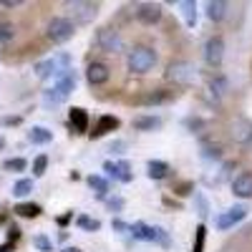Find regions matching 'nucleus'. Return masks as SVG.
<instances>
[{
  "instance_id": "33",
  "label": "nucleus",
  "mask_w": 252,
  "mask_h": 252,
  "mask_svg": "<svg viewBox=\"0 0 252 252\" xmlns=\"http://www.w3.org/2000/svg\"><path fill=\"white\" fill-rule=\"evenodd\" d=\"M209 91L217 94V96H222V94L227 91V81H224V78H212V81H209Z\"/></svg>"
},
{
  "instance_id": "10",
  "label": "nucleus",
  "mask_w": 252,
  "mask_h": 252,
  "mask_svg": "<svg viewBox=\"0 0 252 252\" xmlns=\"http://www.w3.org/2000/svg\"><path fill=\"white\" fill-rule=\"evenodd\" d=\"M245 217H247V207H245V204H235L232 209H227V212H222V215L217 217V229H222V232H224V229L240 224Z\"/></svg>"
},
{
  "instance_id": "39",
  "label": "nucleus",
  "mask_w": 252,
  "mask_h": 252,
  "mask_svg": "<svg viewBox=\"0 0 252 252\" xmlns=\"http://www.w3.org/2000/svg\"><path fill=\"white\" fill-rule=\"evenodd\" d=\"M0 5L3 8H20L23 3H20V0H0Z\"/></svg>"
},
{
  "instance_id": "7",
  "label": "nucleus",
  "mask_w": 252,
  "mask_h": 252,
  "mask_svg": "<svg viewBox=\"0 0 252 252\" xmlns=\"http://www.w3.org/2000/svg\"><path fill=\"white\" fill-rule=\"evenodd\" d=\"M96 46L103 53H121L124 51V38L116 28H101L96 33Z\"/></svg>"
},
{
  "instance_id": "20",
  "label": "nucleus",
  "mask_w": 252,
  "mask_h": 252,
  "mask_svg": "<svg viewBox=\"0 0 252 252\" xmlns=\"http://www.w3.org/2000/svg\"><path fill=\"white\" fill-rule=\"evenodd\" d=\"M172 169H169V164L166 161H159V159H152V161H146V177L149 179H164L166 174H169Z\"/></svg>"
},
{
  "instance_id": "17",
  "label": "nucleus",
  "mask_w": 252,
  "mask_h": 252,
  "mask_svg": "<svg viewBox=\"0 0 252 252\" xmlns=\"http://www.w3.org/2000/svg\"><path fill=\"white\" fill-rule=\"evenodd\" d=\"M68 121H71V129L76 131V134H83L89 129V114L83 111V109H71V114H68Z\"/></svg>"
},
{
  "instance_id": "26",
  "label": "nucleus",
  "mask_w": 252,
  "mask_h": 252,
  "mask_svg": "<svg viewBox=\"0 0 252 252\" xmlns=\"http://www.w3.org/2000/svg\"><path fill=\"white\" fill-rule=\"evenodd\" d=\"M33 192V179H18L13 184V194L15 197H28Z\"/></svg>"
},
{
  "instance_id": "24",
  "label": "nucleus",
  "mask_w": 252,
  "mask_h": 252,
  "mask_svg": "<svg viewBox=\"0 0 252 252\" xmlns=\"http://www.w3.org/2000/svg\"><path fill=\"white\" fill-rule=\"evenodd\" d=\"M86 182H89V187H91V189H96V194H98V197H106V192H109V182L103 179V177L91 174Z\"/></svg>"
},
{
  "instance_id": "12",
  "label": "nucleus",
  "mask_w": 252,
  "mask_h": 252,
  "mask_svg": "<svg viewBox=\"0 0 252 252\" xmlns=\"http://www.w3.org/2000/svg\"><path fill=\"white\" fill-rule=\"evenodd\" d=\"M136 20L144 26H154L161 20V5L159 3H141L136 8Z\"/></svg>"
},
{
  "instance_id": "40",
  "label": "nucleus",
  "mask_w": 252,
  "mask_h": 252,
  "mask_svg": "<svg viewBox=\"0 0 252 252\" xmlns=\"http://www.w3.org/2000/svg\"><path fill=\"white\" fill-rule=\"evenodd\" d=\"M197 202H199V215H202V217H207V202H204V197H199V194H197Z\"/></svg>"
},
{
  "instance_id": "41",
  "label": "nucleus",
  "mask_w": 252,
  "mask_h": 252,
  "mask_svg": "<svg viewBox=\"0 0 252 252\" xmlns=\"http://www.w3.org/2000/svg\"><path fill=\"white\" fill-rule=\"evenodd\" d=\"M3 149H5V139H3V136H0V152H3Z\"/></svg>"
},
{
  "instance_id": "43",
  "label": "nucleus",
  "mask_w": 252,
  "mask_h": 252,
  "mask_svg": "<svg viewBox=\"0 0 252 252\" xmlns=\"http://www.w3.org/2000/svg\"><path fill=\"white\" fill-rule=\"evenodd\" d=\"M63 252H81L78 247H68V250H63Z\"/></svg>"
},
{
  "instance_id": "32",
  "label": "nucleus",
  "mask_w": 252,
  "mask_h": 252,
  "mask_svg": "<svg viewBox=\"0 0 252 252\" xmlns=\"http://www.w3.org/2000/svg\"><path fill=\"white\" fill-rule=\"evenodd\" d=\"M232 169H235V164H232V161H227V164L222 166V169H220V174H217L215 179H209L207 184H222V182L229 177V172H232Z\"/></svg>"
},
{
  "instance_id": "30",
  "label": "nucleus",
  "mask_w": 252,
  "mask_h": 252,
  "mask_svg": "<svg viewBox=\"0 0 252 252\" xmlns=\"http://www.w3.org/2000/svg\"><path fill=\"white\" fill-rule=\"evenodd\" d=\"M26 166H28L26 159L15 157V159H8V161L3 164V169H5V172H26Z\"/></svg>"
},
{
  "instance_id": "35",
  "label": "nucleus",
  "mask_w": 252,
  "mask_h": 252,
  "mask_svg": "<svg viewBox=\"0 0 252 252\" xmlns=\"http://www.w3.org/2000/svg\"><path fill=\"white\" fill-rule=\"evenodd\" d=\"M106 207L114 209V212H121V209H124V199L121 197H109L106 199Z\"/></svg>"
},
{
  "instance_id": "14",
  "label": "nucleus",
  "mask_w": 252,
  "mask_h": 252,
  "mask_svg": "<svg viewBox=\"0 0 252 252\" xmlns=\"http://www.w3.org/2000/svg\"><path fill=\"white\" fill-rule=\"evenodd\" d=\"M232 194L240 197V199H250L252 197V174L250 172H242L232 179Z\"/></svg>"
},
{
  "instance_id": "4",
  "label": "nucleus",
  "mask_w": 252,
  "mask_h": 252,
  "mask_svg": "<svg viewBox=\"0 0 252 252\" xmlns=\"http://www.w3.org/2000/svg\"><path fill=\"white\" fill-rule=\"evenodd\" d=\"M129 235H134V240H144V242H159L161 247H169L172 240H169V232L164 227H154V224H144V222H136L129 227Z\"/></svg>"
},
{
  "instance_id": "8",
  "label": "nucleus",
  "mask_w": 252,
  "mask_h": 252,
  "mask_svg": "<svg viewBox=\"0 0 252 252\" xmlns=\"http://www.w3.org/2000/svg\"><path fill=\"white\" fill-rule=\"evenodd\" d=\"M68 56H58V58H46V61H38L35 63V76L38 78H51V76H61V73H66V71H61L58 66H63V68H68Z\"/></svg>"
},
{
  "instance_id": "15",
  "label": "nucleus",
  "mask_w": 252,
  "mask_h": 252,
  "mask_svg": "<svg viewBox=\"0 0 252 252\" xmlns=\"http://www.w3.org/2000/svg\"><path fill=\"white\" fill-rule=\"evenodd\" d=\"M116 129H119V119L103 114V116H98V121H96V126H94L91 139H101V136H106V134H111V131H116Z\"/></svg>"
},
{
  "instance_id": "5",
  "label": "nucleus",
  "mask_w": 252,
  "mask_h": 252,
  "mask_svg": "<svg viewBox=\"0 0 252 252\" xmlns=\"http://www.w3.org/2000/svg\"><path fill=\"white\" fill-rule=\"evenodd\" d=\"M166 81L174 83V86H187V83H192L194 76H197V68H194V63H189V61H174L166 66Z\"/></svg>"
},
{
  "instance_id": "19",
  "label": "nucleus",
  "mask_w": 252,
  "mask_h": 252,
  "mask_svg": "<svg viewBox=\"0 0 252 252\" xmlns=\"http://www.w3.org/2000/svg\"><path fill=\"white\" fill-rule=\"evenodd\" d=\"M28 141L35 144V146L51 144V141H53V131L46 129V126H33V129H28Z\"/></svg>"
},
{
  "instance_id": "9",
  "label": "nucleus",
  "mask_w": 252,
  "mask_h": 252,
  "mask_svg": "<svg viewBox=\"0 0 252 252\" xmlns=\"http://www.w3.org/2000/svg\"><path fill=\"white\" fill-rule=\"evenodd\" d=\"M204 61L212 68H217L220 63L224 61V40H222V35L207 38V43H204Z\"/></svg>"
},
{
  "instance_id": "31",
  "label": "nucleus",
  "mask_w": 252,
  "mask_h": 252,
  "mask_svg": "<svg viewBox=\"0 0 252 252\" xmlns=\"http://www.w3.org/2000/svg\"><path fill=\"white\" fill-rule=\"evenodd\" d=\"M166 98V94H161V91H154V94H146V96H141L139 98V103H144V106H152V103H164Z\"/></svg>"
},
{
  "instance_id": "27",
  "label": "nucleus",
  "mask_w": 252,
  "mask_h": 252,
  "mask_svg": "<svg viewBox=\"0 0 252 252\" xmlns=\"http://www.w3.org/2000/svg\"><path fill=\"white\" fill-rule=\"evenodd\" d=\"M13 38H15V26H13V23H5V20H3V23H0V48L8 46Z\"/></svg>"
},
{
  "instance_id": "42",
  "label": "nucleus",
  "mask_w": 252,
  "mask_h": 252,
  "mask_svg": "<svg viewBox=\"0 0 252 252\" xmlns=\"http://www.w3.org/2000/svg\"><path fill=\"white\" fill-rule=\"evenodd\" d=\"M0 252H10V245H3V247H0Z\"/></svg>"
},
{
  "instance_id": "25",
  "label": "nucleus",
  "mask_w": 252,
  "mask_h": 252,
  "mask_svg": "<svg viewBox=\"0 0 252 252\" xmlns=\"http://www.w3.org/2000/svg\"><path fill=\"white\" fill-rule=\"evenodd\" d=\"M202 159H204V161L222 159V146H220V144H202Z\"/></svg>"
},
{
  "instance_id": "18",
  "label": "nucleus",
  "mask_w": 252,
  "mask_h": 252,
  "mask_svg": "<svg viewBox=\"0 0 252 252\" xmlns=\"http://www.w3.org/2000/svg\"><path fill=\"white\" fill-rule=\"evenodd\" d=\"M227 3L224 0H209L207 3V18L212 20V23H222L224 20V15H227Z\"/></svg>"
},
{
  "instance_id": "36",
  "label": "nucleus",
  "mask_w": 252,
  "mask_h": 252,
  "mask_svg": "<svg viewBox=\"0 0 252 252\" xmlns=\"http://www.w3.org/2000/svg\"><path fill=\"white\" fill-rule=\"evenodd\" d=\"M111 227L116 229V232H121V235H124V232H129V227H131V224H126V222H121V220H114V222H111Z\"/></svg>"
},
{
  "instance_id": "13",
  "label": "nucleus",
  "mask_w": 252,
  "mask_h": 252,
  "mask_svg": "<svg viewBox=\"0 0 252 252\" xmlns=\"http://www.w3.org/2000/svg\"><path fill=\"white\" fill-rule=\"evenodd\" d=\"M103 172H106L109 177H114V179H119V182H131V166H129V161H106L103 164Z\"/></svg>"
},
{
  "instance_id": "22",
  "label": "nucleus",
  "mask_w": 252,
  "mask_h": 252,
  "mask_svg": "<svg viewBox=\"0 0 252 252\" xmlns=\"http://www.w3.org/2000/svg\"><path fill=\"white\" fill-rule=\"evenodd\" d=\"M182 8V15H184V23L189 28H194L197 26V3L194 0H182V3H177Z\"/></svg>"
},
{
  "instance_id": "2",
  "label": "nucleus",
  "mask_w": 252,
  "mask_h": 252,
  "mask_svg": "<svg viewBox=\"0 0 252 252\" xmlns=\"http://www.w3.org/2000/svg\"><path fill=\"white\" fill-rule=\"evenodd\" d=\"M126 66H129L131 73H139V76L149 73V71L157 66V53H154V48H149V46H136V48H131V51H129V58H126Z\"/></svg>"
},
{
  "instance_id": "29",
  "label": "nucleus",
  "mask_w": 252,
  "mask_h": 252,
  "mask_svg": "<svg viewBox=\"0 0 252 252\" xmlns=\"http://www.w3.org/2000/svg\"><path fill=\"white\" fill-rule=\"evenodd\" d=\"M48 169V157L46 154H38L35 161H33V177H43Z\"/></svg>"
},
{
  "instance_id": "23",
  "label": "nucleus",
  "mask_w": 252,
  "mask_h": 252,
  "mask_svg": "<svg viewBox=\"0 0 252 252\" xmlns=\"http://www.w3.org/2000/svg\"><path fill=\"white\" fill-rule=\"evenodd\" d=\"M13 212L18 215V217H28V220H35L43 209H40L35 202H20V204H15V209Z\"/></svg>"
},
{
  "instance_id": "21",
  "label": "nucleus",
  "mask_w": 252,
  "mask_h": 252,
  "mask_svg": "<svg viewBox=\"0 0 252 252\" xmlns=\"http://www.w3.org/2000/svg\"><path fill=\"white\" fill-rule=\"evenodd\" d=\"M131 126H134L136 131H154V129H159V126H161V119L159 116H136L131 121Z\"/></svg>"
},
{
  "instance_id": "3",
  "label": "nucleus",
  "mask_w": 252,
  "mask_h": 252,
  "mask_svg": "<svg viewBox=\"0 0 252 252\" xmlns=\"http://www.w3.org/2000/svg\"><path fill=\"white\" fill-rule=\"evenodd\" d=\"M76 35V26L71 23V18H51L48 20V26H46V38L51 40V43H68V40Z\"/></svg>"
},
{
  "instance_id": "38",
  "label": "nucleus",
  "mask_w": 252,
  "mask_h": 252,
  "mask_svg": "<svg viewBox=\"0 0 252 252\" xmlns=\"http://www.w3.org/2000/svg\"><path fill=\"white\" fill-rule=\"evenodd\" d=\"M0 124H3V126H18L20 124V116H3V119H0Z\"/></svg>"
},
{
  "instance_id": "37",
  "label": "nucleus",
  "mask_w": 252,
  "mask_h": 252,
  "mask_svg": "<svg viewBox=\"0 0 252 252\" xmlns=\"http://www.w3.org/2000/svg\"><path fill=\"white\" fill-rule=\"evenodd\" d=\"M121 149H126V141H114V144H109V152H111V154H121Z\"/></svg>"
},
{
  "instance_id": "11",
  "label": "nucleus",
  "mask_w": 252,
  "mask_h": 252,
  "mask_svg": "<svg viewBox=\"0 0 252 252\" xmlns=\"http://www.w3.org/2000/svg\"><path fill=\"white\" fill-rule=\"evenodd\" d=\"M111 78V71L106 63H101V61H91L89 66H86V81L91 83V86H103Z\"/></svg>"
},
{
  "instance_id": "34",
  "label": "nucleus",
  "mask_w": 252,
  "mask_h": 252,
  "mask_svg": "<svg viewBox=\"0 0 252 252\" xmlns=\"http://www.w3.org/2000/svg\"><path fill=\"white\" fill-rule=\"evenodd\" d=\"M33 245H35L40 252H51V250H53V245H51V240H48L46 235H38V237H33Z\"/></svg>"
},
{
  "instance_id": "16",
  "label": "nucleus",
  "mask_w": 252,
  "mask_h": 252,
  "mask_svg": "<svg viewBox=\"0 0 252 252\" xmlns=\"http://www.w3.org/2000/svg\"><path fill=\"white\" fill-rule=\"evenodd\" d=\"M232 139L237 144H250L252 141V121H245V119H237L232 124Z\"/></svg>"
},
{
  "instance_id": "1",
  "label": "nucleus",
  "mask_w": 252,
  "mask_h": 252,
  "mask_svg": "<svg viewBox=\"0 0 252 252\" xmlns=\"http://www.w3.org/2000/svg\"><path fill=\"white\" fill-rule=\"evenodd\" d=\"M76 89V73L68 68L66 73H61L53 83V89H46L43 91V103H48V106H58V103H63Z\"/></svg>"
},
{
  "instance_id": "28",
  "label": "nucleus",
  "mask_w": 252,
  "mask_h": 252,
  "mask_svg": "<svg viewBox=\"0 0 252 252\" xmlns=\"http://www.w3.org/2000/svg\"><path fill=\"white\" fill-rule=\"evenodd\" d=\"M76 224H78L81 229H86V232H98V229H101V222L94 220V217H86V215H81V217L76 220Z\"/></svg>"
},
{
  "instance_id": "6",
  "label": "nucleus",
  "mask_w": 252,
  "mask_h": 252,
  "mask_svg": "<svg viewBox=\"0 0 252 252\" xmlns=\"http://www.w3.org/2000/svg\"><path fill=\"white\" fill-rule=\"evenodd\" d=\"M68 15H71V23H91V20L98 15V5L89 3V0H73V3H66Z\"/></svg>"
}]
</instances>
